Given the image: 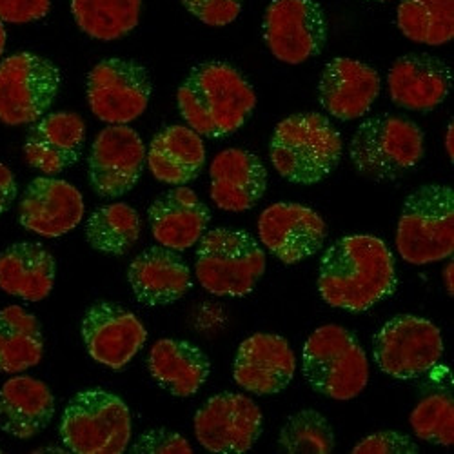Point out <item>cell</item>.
I'll list each match as a JSON object with an SVG mask.
<instances>
[{"label":"cell","mask_w":454,"mask_h":454,"mask_svg":"<svg viewBox=\"0 0 454 454\" xmlns=\"http://www.w3.org/2000/svg\"><path fill=\"white\" fill-rule=\"evenodd\" d=\"M396 289L395 258L384 240L351 235L336 240L322 256L318 291L329 306L364 313Z\"/></svg>","instance_id":"1"},{"label":"cell","mask_w":454,"mask_h":454,"mask_svg":"<svg viewBox=\"0 0 454 454\" xmlns=\"http://www.w3.org/2000/svg\"><path fill=\"white\" fill-rule=\"evenodd\" d=\"M184 121L200 137L237 133L256 107V93L244 74L225 62H204L192 69L176 93Z\"/></svg>","instance_id":"2"},{"label":"cell","mask_w":454,"mask_h":454,"mask_svg":"<svg viewBox=\"0 0 454 454\" xmlns=\"http://www.w3.org/2000/svg\"><path fill=\"white\" fill-rule=\"evenodd\" d=\"M342 153V135L320 113H298L284 119L270 144V159L277 173L300 185L325 180L338 168Z\"/></svg>","instance_id":"3"},{"label":"cell","mask_w":454,"mask_h":454,"mask_svg":"<svg viewBox=\"0 0 454 454\" xmlns=\"http://www.w3.org/2000/svg\"><path fill=\"white\" fill-rule=\"evenodd\" d=\"M301 371L318 395L338 402L360 396L369 384L365 351L351 331L334 324L318 327L308 338Z\"/></svg>","instance_id":"4"},{"label":"cell","mask_w":454,"mask_h":454,"mask_svg":"<svg viewBox=\"0 0 454 454\" xmlns=\"http://www.w3.org/2000/svg\"><path fill=\"white\" fill-rule=\"evenodd\" d=\"M400 256L412 266L442 262L454 253V192L427 184L411 193L396 227Z\"/></svg>","instance_id":"5"},{"label":"cell","mask_w":454,"mask_h":454,"mask_svg":"<svg viewBox=\"0 0 454 454\" xmlns=\"http://www.w3.org/2000/svg\"><path fill=\"white\" fill-rule=\"evenodd\" d=\"M266 263V253L247 231L218 227L199 242L195 275L211 294L242 298L256 287Z\"/></svg>","instance_id":"6"},{"label":"cell","mask_w":454,"mask_h":454,"mask_svg":"<svg viewBox=\"0 0 454 454\" xmlns=\"http://www.w3.org/2000/svg\"><path fill=\"white\" fill-rule=\"evenodd\" d=\"M59 431L71 452L122 454L131 442V412L121 396L86 389L67 402Z\"/></svg>","instance_id":"7"},{"label":"cell","mask_w":454,"mask_h":454,"mask_svg":"<svg viewBox=\"0 0 454 454\" xmlns=\"http://www.w3.org/2000/svg\"><path fill=\"white\" fill-rule=\"evenodd\" d=\"M349 155L356 171L374 182L403 176L424 157V133L396 115L365 119L351 138Z\"/></svg>","instance_id":"8"},{"label":"cell","mask_w":454,"mask_h":454,"mask_svg":"<svg viewBox=\"0 0 454 454\" xmlns=\"http://www.w3.org/2000/svg\"><path fill=\"white\" fill-rule=\"evenodd\" d=\"M62 86L60 69L35 53H15L0 62V122L27 126L41 121Z\"/></svg>","instance_id":"9"},{"label":"cell","mask_w":454,"mask_h":454,"mask_svg":"<svg viewBox=\"0 0 454 454\" xmlns=\"http://www.w3.org/2000/svg\"><path fill=\"white\" fill-rule=\"evenodd\" d=\"M372 356L382 372L396 380H412L442 360V331L427 318L398 315L374 334Z\"/></svg>","instance_id":"10"},{"label":"cell","mask_w":454,"mask_h":454,"mask_svg":"<svg viewBox=\"0 0 454 454\" xmlns=\"http://www.w3.org/2000/svg\"><path fill=\"white\" fill-rule=\"evenodd\" d=\"M93 115L109 126H126L144 115L153 84L147 69L126 59H104L88 74Z\"/></svg>","instance_id":"11"},{"label":"cell","mask_w":454,"mask_h":454,"mask_svg":"<svg viewBox=\"0 0 454 454\" xmlns=\"http://www.w3.org/2000/svg\"><path fill=\"white\" fill-rule=\"evenodd\" d=\"M263 41L289 66L320 55L327 44V17L317 0H271L263 15Z\"/></svg>","instance_id":"12"},{"label":"cell","mask_w":454,"mask_h":454,"mask_svg":"<svg viewBox=\"0 0 454 454\" xmlns=\"http://www.w3.org/2000/svg\"><path fill=\"white\" fill-rule=\"evenodd\" d=\"M263 416L258 405L239 393H220L195 414V436L209 452H247L262 434Z\"/></svg>","instance_id":"13"},{"label":"cell","mask_w":454,"mask_h":454,"mask_svg":"<svg viewBox=\"0 0 454 454\" xmlns=\"http://www.w3.org/2000/svg\"><path fill=\"white\" fill-rule=\"evenodd\" d=\"M145 164V145L140 135L126 126L102 129L91 144L88 173L100 199H119L138 182Z\"/></svg>","instance_id":"14"},{"label":"cell","mask_w":454,"mask_h":454,"mask_svg":"<svg viewBox=\"0 0 454 454\" xmlns=\"http://www.w3.org/2000/svg\"><path fill=\"white\" fill-rule=\"evenodd\" d=\"M81 333L90 356L115 371L124 369L147 340V331L135 313L104 300L90 306Z\"/></svg>","instance_id":"15"},{"label":"cell","mask_w":454,"mask_h":454,"mask_svg":"<svg viewBox=\"0 0 454 454\" xmlns=\"http://www.w3.org/2000/svg\"><path fill=\"white\" fill-rule=\"evenodd\" d=\"M258 235L284 263H298L320 251L327 239V223L308 206L278 202L262 211Z\"/></svg>","instance_id":"16"},{"label":"cell","mask_w":454,"mask_h":454,"mask_svg":"<svg viewBox=\"0 0 454 454\" xmlns=\"http://www.w3.org/2000/svg\"><path fill=\"white\" fill-rule=\"evenodd\" d=\"M82 218V193L73 184L55 176H36L31 180L19 204L20 225L44 239L67 235Z\"/></svg>","instance_id":"17"},{"label":"cell","mask_w":454,"mask_h":454,"mask_svg":"<svg viewBox=\"0 0 454 454\" xmlns=\"http://www.w3.org/2000/svg\"><path fill=\"white\" fill-rule=\"evenodd\" d=\"M296 365V356L284 336L256 333L240 344L233 376L247 393L268 396L284 391L293 382Z\"/></svg>","instance_id":"18"},{"label":"cell","mask_w":454,"mask_h":454,"mask_svg":"<svg viewBox=\"0 0 454 454\" xmlns=\"http://www.w3.org/2000/svg\"><path fill=\"white\" fill-rule=\"evenodd\" d=\"M86 124L81 115L59 111L36 121L26 135V162L48 176L59 175L81 160Z\"/></svg>","instance_id":"19"},{"label":"cell","mask_w":454,"mask_h":454,"mask_svg":"<svg viewBox=\"0 0 454 454\" xmlns=\"http://www.w3.org/2000/svg\"><path fill=\"white\" fill-rule=\"evenodd\" d=\"M380 95V74L371 66L338 57L331 60L318 82V100L331 117L356 121L371 111Z\"/></svg>","instance_id":"20"},{"label":"cell","mask_w":454,"mask_h":454,"mask_svg":"<svg viewBox=\"0 0 454 454\" xmlns=\"http://www.w3.org/2000/svg\"><path fill=\"white\" fill-rule=\"evenodd\" d=\"M387 88L396 106L409 111H433L452 90V71L434 55L409 53L391 66Z\"/></svg>","instance_id":"21"},{"label":"cell","mask_w":454,"mask_h":454,"mask_svg":"<svg viewBox=\"0 0 454 454\" xmlns=\"http://www.w3.org/2000/svg\"><path fill=\"white\" fill-rule=\"evenodd\" d=\"M211 200L230 213H244L254 207L268 189V169L246 149H225L209 168Z\"/></svg>","instance_id":"22"},{"label":"cell","mask_w":454,"mask_h":454,"mask_svg":"<svg viewBox=\"0 0 454 454\" xmlns=\"http://www.w3.org/2000/svg\"><path fill=\"white\" fill-rule=\"evenodd\" d=\"M153 239L168 249L185 251L200 242L211 220L209 207L185 185H175L147 211Z\"/></svg>","instance_id":"23"},{"label":"cell","mask_w":454,"mask_h":454,"mask_svg":"<svg viewBox=\"0 0 454 454\" xmlns=\"http://www.w3.org/2000/svg\"><path fill=\"white\" fill-rule=\"evenodd\" d=\"M128 282L135 298L149 308L173 304L193 286L192 271L178 251L162 246L149 247L131 260Z\"/></svg>","instance_id":"24"},{"label":"cell","mask_w":454,"mask_h":454,"mask_svg":"<svg viewBox=\"0 0 454 454\" xmlns=\"http://www.w3.org/2000/svg\"><path fill=\"white\" fill-rule=\"evenodd\" d=\"M55 416L51 389L36 378L15 376L0 389V429L19 440L44 431Z\"/></svg>","instance_id":"25"},{"label":"cell","mask_w":454,"mask_h":454,"mask_svg":"<svg viewBox=\"0 0 454 454\" xmlns=\"http://www.w3.org/2000/svg\"><path fill=\"white\" fill-rule=\"evenodd\" d=\"M147 365L153 380L176 398L197 395L211 372V362L199 346L175 338L159 340L149 351Z\"/></svg>","instance_id":"26"},{"label":"cell","mask_w":454,"mask_h":454,"mask_svg":"<svg viewBox=\"0 0 454 454\" xmlns=\"http://www.w3.org/2000/svg\"><path fill=\"white\" fill-rule=\"evenodd\" d=\"M145 160L159 182L185 185L200 175L206 164L204 140L189 126H168L151 140Z\"/></svg>","instance_id":"27"},{"label":"cell","mask_w":454,"mask_h":454,"mask_svg":"<svg viewBox=\"0 0 454 454\" xmlns=\"http://www.w3.org/2000/svg\"><path fill=\"white\" fill-rule=\"evenodd\" d=\"M55 273V258L43 244L19 242L0 253V289L26 301L48 298Z\"/></svg>","instance_id":"28"},{"label":"cell","mask_w":454,"mask_h":454,"mask_svg":"<svg viewBox=\"0 0 454 454\" xmlns=\"http://www.w3.org/2000/svg\"><path fill=\"white\" fill-rule=\"evenodd\" d=\"M44 355V334L35 315L20 306L0 311V371L19 374L39 365Z\"/></svg>","instance_id":"29"},{"label":"cell","mask_w":454,"mask_h":454,"mask_svg":"<svg viewBox=\"0 0 454 454\" xmlns=\"http://www.w3.org/2000/svg\"><path fill=\"white\" fill-rule=\"evenodd\" d=\"M142 0H71L77 26L97 41H119L140 20Z\"/></svg>","instance_id":"30"},{"label":"cell","mask_w":454,"mask_h":454,"mask_svg":"<svg viewBox=\"0 0 454 454\" xmlns=\"http://www.w3.org/2000/svg\"><path fill=\"white\" fill-rule=\"evenodd\" d=\"M142 231L140 215L128 204H107L91 213L84 237L88 244L104 254L122 256L133 249Z\"/></svg>","instance_id":"31"},{"label":"cell","mask_w":454,"mask_h":454,"mask_svg":"<svg viewBox=\"0 0 454 454\" xmlns=\"http://www.w3.org/2000/svg\"><path fill=\"white\" fill-rule=\"evenodd\" d=\"M396 22L412 43L449 44L454 39V0H402Z\"/></svg>","instance_id":"32"},{"label":"cell","mask_w":454,"mask_h":454,"mask_svg":"<svg viewBox=\"0 0 454 454\" xmlns=\"http://www.w3.org/2000/svg\"><path fill=\"white\" fill-rule=\"evenodd\" d=\"M278 447L289 454H329L334 449V431L322 412L304 409L289 416Z\"/></svg>","instance_id":"33"},{"label":"cell","mask_w":454,"mask_h":454,"mask_svg":"<svg viewBox=\"0 0 454 454\" xmlns=\"http://www.w3.org/2000/svg\"><path fill=\"white\" fill-rule=\"evenodd\" d=\"M411 427L420 440L450 447L454 442V400L449 393H433L411 412Z\"/></svg>","instance_id":"34"},{"label":"cell","mask_w":454,"mask_h":454,"mask_svg":"<svg viewBox=\"0 0 454 454\" xmlns=\"http://www.w3.org/2000/svg\"><path fill=\"white\" fill-rule=\"evenodd\" d=\"M182 4L206 26L223 27L239 19L244 0H182Z\"/></svg>","instance_id":"35"},{"label":"cell","mask_w":454,"mask_h":454,"mask_svg":"<svg viewBox=\"0 0 454 454\" xmlns=\"http://www.w3.org/2000/svg\"><path fill=\"white\" fill-rule=\"evenodd\" d=\"M351 452L353 454H416L420 452V447L403 433L380 431L360 440Z\"/></svg>","instance_id":"36"},{"label":"cell","mask_w":454,"mask_h":454,"mask_svg":"<svg viewBox=\"0 0 454 454\" xmlns=\"http://www.w3.org/2000/svg\"><path fill=\"white\" fill-rule=\"evenodd\" d=\"M135 454H192L193 447L182 434L168 429H153L138 436L131 445Z\"/></svg>","instance_id":"37"},{"label":"cell","mask_w":454,"mask_h":454,"mask_svg":"<svg viewBox=\"0 0 454 454\" xmlns=\"http://www.w3.org/2000/svg\"><path fill=\"white\" fill-rule=\"evenodd\" d=\"M51 10V0H0V20L27 24L44 19Z\"/></svg>","instance_id":"38"},{"label":"cell","mask_w":454,"mask_h":454,"mask_svg":"<svg viewBox=\"0 0 454 454\" xmlns=\"http://www.w3.org/2000/svg\"><path fill=\"white\" fill-rule=\"evenodd\" d=\"M19 193L17 180L12 169L0 162V215H4L15 202Z\"/></svg>","instance_id":"39"},{"label":"cell","mask_w":454,"mask_h":454,"mask_svg":"<svg viewBox=\"0 0 454 454\" xmlns=\"http://www.w3.org/2000/svg\"><path fill=\"white\" fill-rule=\"evenodd\" d=\"M452 135H454V129H452V124L447 128V137H445V149H447V155L449 159L452 160L454 153H452Z\"/></svg>","instance_id":"40"},{"label":"cell","mask_w":454,"mask_h":454,"mask_svg":"<svg viewBox=\"0 0 454 454\" xmlns=\"http://www.w3.org/2000/svg\"><path fill=\"white\" fill-rule=\"evenodd\" d=\"M6 27H4V22L0 20V59H3L4 55V50H6Z\"/></svg>","instance_id":"41"},{"label":"cell","mask_w":454,"mask_h":454,"mask_svg":"<svg viewBox=\"0 0 454 454\" xmlns=\"http://www.w3.org/2000/svg\"><path fill=\"white\" fill-rule=\"evenodd\" d=\"M445 286H447V293L452 294V262L447 266L445 270Z\"/></svg>","instance_id":"42"},{"label":"cell","mask_w":454,"mask_h":454,"mask_svg":"<svg viewBox=\"0 0 454 454\" xmlns=\"http://www.w3.org/2000/svg\"><path fill=\"white\" fill-rule=\"evenodd\" d=\"M367 3H389V0H367Z\"/></svg>","instance_id":"43"},{"label":"cell","mask_w":454,"mask_h":454,"mask_svg":"<svg viewBox=\"0 0 454 454\" xmlns=\"http://www.w3.org/2000/svg\"><path fill=\"white\" fill-rule=\"evenodd\" d=\"M0 452H3V450H0Z\"/></svg>","instance_id":"44"}]
</instances>
